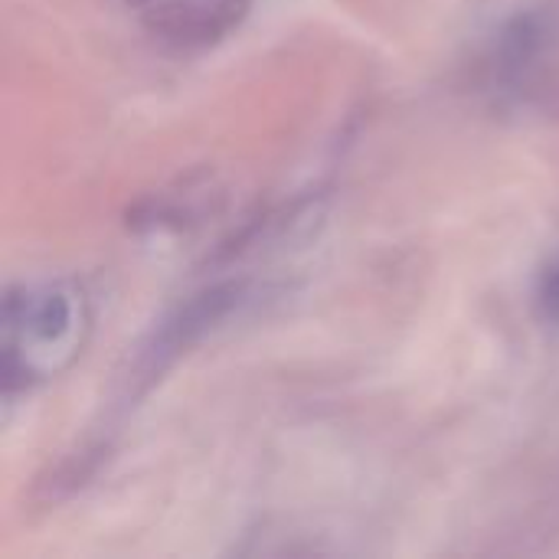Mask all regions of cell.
<instances>
[{"label":"cell","mask_w":559,"mask_h":559,"mask_svg":"<svg viewBox=\"0 0 559 559\" xmlns=\"http://www.w3.org/2000/svg\"><path fill=\"white\" fill-rule=\"evenodd\" d=\"M3 409L59 380L92 334V298L72 275H39L3 295Z\"/></svg>","instance_id":"6da1fadb"},{"label":"cell","mask_w":559,"mask_h":559,"mask_svg":"<svg viewBox=\"0 0 559 559\" xmlns=\"http://www.w3.org/2000/svg\"><path fill=\"white\" fill-rule=\"evenodd\" d=\"M478 85L501 108L559 118V7L508 16L478 59Z\"/></svg>","instance_id":"7a4b0ae2"},{"label":"cell","mask_w":559,"mask_h":559,"mask_svg":"<svg viewBox=\"0 0 559 559\" xmlns=\"http://www.w3.org/2000/svg\"><path fill=\"white\" fill-rule=\"evenodd\" d=\"M534 311L540 318V324L559 328V242L550 249V255L544 259L537 282H534Z\"/></svg>","instance_id":"3957f363"}]
</instances>
